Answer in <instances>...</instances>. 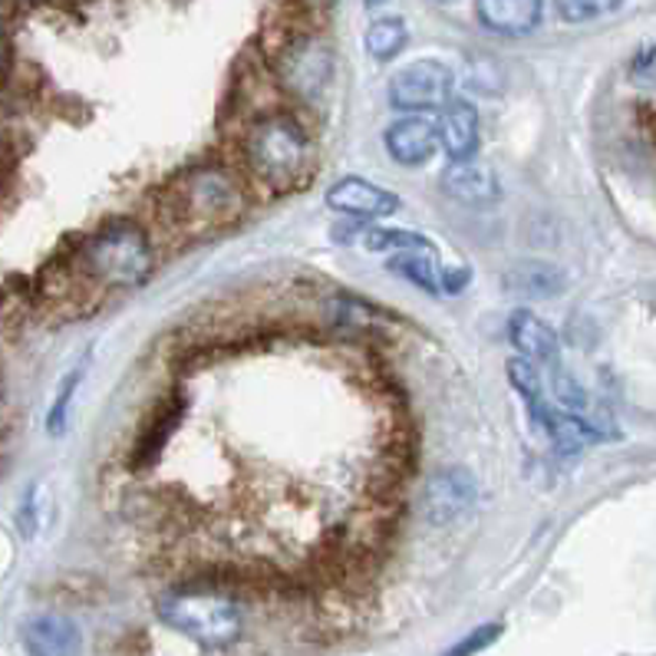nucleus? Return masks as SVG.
<instances>
[{"mask_svg": "<svg viewBox=\"0 0 656 656\" xmlns=\"http://www.w3.org/2000/svg\"><path fill=\"white\" fill-rule=\"evenodd\" d=\"M244 159L261 182L274 189H287L304 176L307 159H310V142L297 119L267 116L247 129Z\"/></svg>", "mask_w": 656, "mask_h": 656, "instance_id": "obj_1", "label": "nucleus"}, {"mask_svg": "<svg viewBox=\"0 0 656 656\" xmlns=\"http://www.w3.org/2000/svg\"><path fill=\"white\" fill-rule=\"evenodd\" d=\"M89 277L109 287H136L152 274V244L133 221H113L99 228L80 251Z\"/></svg>", "mask_w": 656, "mask_h": 656, "instance_id": "obj_2", "label": "nucleus"}, {"mask_svg": "<svg viewBox=\"0 0 656 656\" xmlns=\"http://www.w3.org/2000/svg\"><path fill=\"white\" fill-rule=\"evenodd\" d=\"M162 621L179 634L205 644V647H228L241 637V611L231 597L212 591H186L172 594L159 607Z\"/></svg>", "mask_w": 656, "mask_h": 656, "instance_id": "obj_3", "label": "nucleus"}, {"mask_svg": "<svg viewBox=\"0 0 656 656\" xmlns=\"http://www.w3.org/2000/svg\"><path fill=\"white\" fill-rule=\"evenodd\" d=\"M179 205H182L186 221H195L202 228H221V224H228V221L241 215L244 195H241L237 182L228 172L199 169V172L186 176Z\"/></svg>", "mask_w": 656, "mask_h": 656, "instance_id": "obj_4", "label": "nucleus"}, {"mask_svg": "<svg viewBox=\"0 0 656 656\" xmlns=\"http://www.w3.org/2000/svg\"><path fill=\"white\" fill-rule=\"evenodd\" d=\"M452 93V70L438 60H420L403 66L390 80V103L406 113H430Z\"/></svg>", "mask_w": 656, "mask_h": 656, "instance_id": "obj_5", "label": "nucleus"}, {"mask_svg": "<svg viewBox=\"0 0 656 656\" xmlns=\"http://www.w3.org/2000/svg\"><path fill=\"white\" fill-rule=\"evenodd\" d=\"M281 76L290 93L300 99H320L334 80V53L320 40H300L287 50L281 63Z\"/></svg>", "mask_w": 656, "mask_h": 656, "instance_id": "obj_6", "label": "nucleus"}, {"mask_svg": "<svg viewBox=\"0 0 656 656\" xmlns=\"http://www.w3.org/2000/svg\"><path fill=\"white\" fill-rule=\"evenodd\" d=\"M383 142L393 162L426 166L438 146V119H433L430 113H410L387 129Z\"/></svg>", "mask_w": 656, "mask_h": 656, "instance_id": "obj_7", "label": "nucleus"}, {"mask_svg": "<svg viewBox=\"0 0 656 656\" xmlns=\"http://www.w3.org/2000/svg\"><path fill=\"white\" fill-rule=\"evenodd\" d=\"M327 205L350 219H387L400 212V195L363 179H340L327 189Z\"/></svg>", "mask_w": 656, "mask_h": 656, "instance_id": "obj_8", "label": "nucleus"}, {"mask_svg": "<svg viewBox=\"0 0 656 656\" xmlns=\"http://www.w3.org/2000/svg\"><path fill=\"white\" fill-rule=\"evenodd\" d=\"M475 501V478L465 468H442L423 491V511L433 525L455 521Z\"/></svg>", "mask_w": 656, "mask_h": 656, "instance_id": "obj_9", "label": "nucleus"}, {"mask_svg": "<svg viewBox=\"0 0 656 656\" xmlns=\"http://www.w3.org/2000/svg\"><path fill=\"white\" fill-rule=\"evenodd\" d=\"M442 192L462 205H495L498 202V179L485 162L462 159L442 172Z\"/></svg>", "mask_w": 656, "mask_h": 656, "instance_id": "obj_10", "label": "nucleus"}, {"mask_svg": "<svg viewBox=\"0 0 656 656\" xmlns=\"http://www.w3.org/2000/svg\"><path fill=\"white\" fill-rule=\"evenodd\" d=\"M508 337L515 343V350L531 360V363H558L561 360V343L558 334L531 310H515L508 320Z\"/></svg>", "mask_w": 656, "mask_h": 656, "instance_id": "obj_11", "label": "nucleus"}, {"mask_svg": "<svg viewBox=\"0 0 656 656\" xmlns=\"http://www.w3.org/2000/svg\"><path fill=\"white\" fill-rule=\"evenodd\" d=\"M478 142H482L478 113L462 99L445 106V113L438 116V146L445 149V156L452 162L472 159L478 152Z\"/></svg>", "mask_w": 656, "mask_h": 656, "instance_id": "obj_12", "label": "nucleus"}, {"mask_svg": "<svg viewBox=\"0 0 656 656\" xmlns=\"http://www.w3.org/2000/svg\"><path fill=\"white\" fill-rule=\"evenodd\" d=\"M478 20L501 36H528L541 23V0H475Z\"/></svg>", "mask_w": 656, "mask_h": 656, "instance_id": "obj_13", "label": "nucleus"}, {"mask_svg": "<svg viewBox=\"0 0 656 656\" xmlns=\"http://www.w3.org/2000/svg\"><path fill=\"white\" fill-rule=\"evenodd\" d=\"M23 647L30 656H76L80 654V631L73 621L46 614L27 624Z\"/></svg>", "mask_w": 656, "mask_h": 656, "instance_id": "obj_14", "label": "nucleus"}, {"mask_svg": "<svg viewBox=\"0 0 656 656\" xmlns=\"http://www.w3.org/2000/svg\"><path fill=\"white\" fill-rule=\"evenodd\" d=\"M505 287L518 297H554L564 287V274L551 264L531 261V264H518L505 274Z\"/></svg>", "mask_w": 656, "mask_h": 656, "instance_id": "obj_15", "label": "nucleus"}, {"mask_svg": "<svg viewBox=\"0 0 656 656\" xmlns=\"http://www.w3.org/2000/svg\"><path fill=\"white\" fill-rule=\"evenodd\" d=\"M508 380H511L515 393L525 400L531 420H535L538 426H544V420L551 416V406H548V400H544V383H541L538 367H535L531 360H525V357H515V360L508 363Z\"/></svg>", "mask_w": 656, "mask_h": 656, "instance_id": "obj_16", "label": "nucleus"}, {"mask_svg": "<svg viewBox=\"0 0 656 656\" xmlns=\"http://www.w3.org/2000/svg\"><path fill=\"white\" fill-rule=\"evenodd\" d=\"M353 234H360L363 247L367 251H436L433 241L426 234H416V231H400V228H360V224H350Z\"/></svg>", "mask_w": 656, "mask_h": 656, "instance_id": "obj_17", "label": "nucleus"}, {"mask_svg": "<svg viewBox=\"0 0 656 656\" xmlns=\"http://www.w3.org/2000/svg\"><path fill=\"white\" fill-rule=\"evenodd\" d=\"M544 430L551 433L558 452H564V455H574V452L588 448L591 442H597V430H591L578 413H554L551 410V416L544 420Z\"/></svg>", "mask_w": 656, "mask_h": 656, "instance_id": "obj_18", "label": "nucleus"}, {"mask_svg": "<svg viewBox=\"0 0 656 656\" xmlns=\"http://www.w3.org/2000/svg\"><path fill=\"white\" fill-rule=\"evenodd\" d=\"M406 36L403 17H380L367 27V53L373 60H393L406 46Z\"/></svg>", "mask_w": 656, "mask_h": 656, "instance_id": "obj_19", "label": "nucleus"}, {"mask_svg": "<svg viewBox=\"0 0 656 656\" xmlns=\"http://www.w3.org/2000/svg\"><path fill=\"white\" fill-rule=\"evenodd\" d=\"M390 271L400 274V277H406V281L416 284L420 290H430V294H436L438 290L436 264H433V257L423 254V251H400L396 257H390Z\"/></svg>", "mask_w": 656, "mask_h": 656, "instance_id": "obj_20", "label": "nucleus"}, {"mask_svg": "<svg viewBox=\"0 0 656 656\" xmlns=\"http://www.w3.org/2000/svg\"><path fill=\"white\" fill-rule=\"evenodd\" d=\"M624 0H554L561 20L568 23H588V20H597L604 13H614Z\"/></svg>", "mask_w": 656, "mask_h": 656, "instance_id": "obj_21", "label": "nucleus"}, {"mask_svg": "<svg viewBox=\"0 0 656 656\" xmlns=\"http://www.w3.org/2000/svg\"><path fill=\"white\" fill-rule=\"evenodd\" d=\"M76 383H80V370L70 373V377L63 380V387H60V396H56V403H53V410H50V420H46V430H50V433H63V426H66V410H70V400H73V393H76Z\"/></svg>", "mask_w": 656, "mask_h": 656, "instance_id": "obj_22", "label": "nucleus"}, {"mask_svg": "<svg viewBox=\"0 0 656 656\" xmlns=\"http://www.w3.org/2000/svg\"><path fill=\"white\" fill-rule=\"evenodd\" d=\"M498 634H501V627H482V631H475V634H468L458 647H452L445 656H472L478 654V650H485L488 644H495L498 641Z\"/></svg>", "mask_w": 656, "mask_h": 656, "instance_id": "obj_23", "label": "nucleus"}, {"mask_svg": "<svg viewBox=\"0 0 656 656\" xmlns=\"http://www.w3.org/2000/svg\"><path fill=\"white\" fill-rule=\"evenodd\" d=\"M554 383H558V387H554V390H558V400H561L568 410H584L588 396H584V390H581L568 373H558V377H554Z\"/></svg>", "mask_w": 656, "mask_h": 656, "instance_id": "obj_24", "label": "nucleus"}, {"mask_svg": "<svg viewBox=\"0 0 656 656\" xmlns=\"http://www.w3.org/2000/svg\"><path fill=\"white\" fill-rule=\"evenodd\" d=\"M634 83L637 86H656V43L634 63Z\"/></svg>", "mask_w": 656, "mask_h": 656, "instance_id": "obj_25", "label": "nucleus"}, {"mask_svg": "<svg viewBox=\"0 0 656 656\" xmlns=\"http://www.w3.org/2000/svg\"><path fill=\"white\" fill-rule=\"evenodd\" d=\"M3 56H7V40H3V27H0V63H3Z\"/></svg>", "mask_w": 656, "mask_h": 656, "instance_id": "obj_26", "label": "nucleus"}, {"mask_svg": "<svg viewBox=\"0 0 656 656\" xmlns=\"http://www.w3.org/2000/svg\"><path fill=\"white\" fill-rule=\"evenodd\" d=\"M380 3H387V0H367V7H380Z\"/></svg>", "mask_w": 656, "mask_h": 656, "instance_id": "obj_27", "label": "nucleus"}]
</instances>
